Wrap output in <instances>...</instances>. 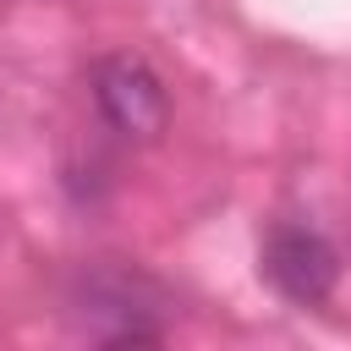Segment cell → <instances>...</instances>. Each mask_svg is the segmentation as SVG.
<instances>
[{
    "label": "cell",
    "mask_w": 351,
    "mask_h": 351,
    "mask_svg": "<svg viewBox=\"0 0 351 351\" xmlns=\"http://www.w3.org/2000/svg\"><path fill=\"white\" fill-rule=\"evenodd\" d=\"M93 104L99 115L121 132V137H159L170 121V99L165 82L137 60V55H110L93 66Z\"/></svg>",
    "instance_id": "7a4b0ae2"
},
{
    "label": "cell",
    "mask_w": 351,
    "mask_h": 351,
    "mask_svg": "<svg viewBox=\"0 0 351 351\" xmlns=\"http://www.w3.org/2000/svg\"><path fill=\"white\" fill-rule=\"evenodd\" d=\"M258 269H263V280H269L285 302L318 307V302H329V291H335V280H340V252L329 247L324 230L296 225V219H280V225H269V236H263Z\"/></svg>",
    "instance_id": "6da1fadb"
}]
</instances>
